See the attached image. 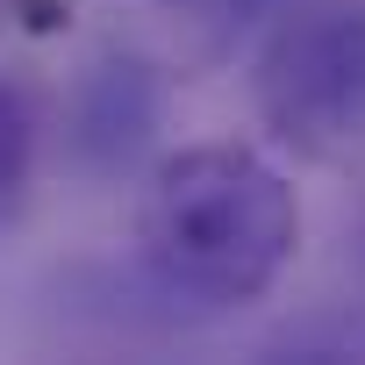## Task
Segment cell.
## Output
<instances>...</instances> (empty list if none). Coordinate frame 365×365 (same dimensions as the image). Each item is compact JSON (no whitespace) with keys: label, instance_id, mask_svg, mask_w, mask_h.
<instances>
[{"label":"cell","instance_id":"7a4b0ae2","mask_svg":"<svg viewBox=\"0 0 365 365\" xmlns=\"http://www.w3.org/2000/svg\"><path fill=\"white\" fill-rule=\"evenodd\" d=\"M251 108L322 172L365 165V0H294L251 43Z\"/></svg>","mask_w":365,"mask_h":365},{"label":"cell","instance_id":"277c9868","mask_svg":"<svg viewBox=\"0 0 365 365\" xmlns=\"http://www.w3.org/2000/svg\"><path fill=\"white\" fill-rule=\"evenodd\" d=\"M279 8H294V0H150L165 36V72H222L237 51L258 43V29Z\"/></svg>","mask_w":365,"mask_h":365},{"label":"cell","instance_id":"3957f363","mask_svg":"<svg viewBox=\"0 0 365 365\" xmlns=\"http://www.w3.org/2000/svg\"><path fill=\"white\" fill-rule=\"evenodd\" d=\"M165 122V58H143V51H101L79 86H72V158L86 172H129L150 136Z\"/></svg>","mask_w":365,"mask_h":365},{"label":"cell","instance_id":"5b68a950","mask_svg":"<svg viewBox=\"0 0 365 365\" xmlns=\"http://www.w3.org/2000/svg\"><path fill=\"white\" fill-rule=\"evenodd\" d=\"M29 172H36V115H29L22 86L0 72V230L15 222V208L29 194Z\"/></svg>","mask_w":365,"mask_h":365},{"label":"cell","instance_id":"8992f818","mask_svg":"<svg viewBox=\"0 0 365 365\" xmlns=\"http://www.w3.org/2000/svg\"><path fill=\"white\" fill-rule=\"evenodd\" d=\"M358 251H365V215H358Z\"/></svg>","mask_w":365,"mask_h":365},{"label":"cell","instance_id":"6da1fadb","mask_svg":"<svg viewBox=\"0 0 365 365\" xmlns=\"http://www.w3.org/2000/svg\"><path fill=\"white\" fill-rule=\"evenodd\" d=\"M301 251V194L244 143H179L136 194V258L179 301L237 308L279 287Z\"/></svg>","mask_w":365,"mask_h":365}]
</instances>
